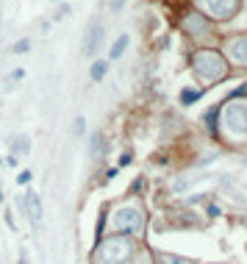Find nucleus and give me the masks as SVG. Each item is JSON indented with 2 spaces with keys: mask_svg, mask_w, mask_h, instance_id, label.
I'll return each instance as SVG.
<instances>
[{
  "mask_svg": "<svg viewBox=\"0 0 247 264\" xmlns=\"http://www.w3.org/2000/svg\"><path fill=\"white\" fill-rule=\"evenodd\" d=\"M114 228L119 234H131V237H139L142 234V212L136 209H125L114 217Z\"/></svg>",
  "mask_w": 247,
  "mask_h": 264,
  "instance_id": "1",
  "label": "nucleus"
},
{
  "mask_svg": "<svg viewBox=\"0 0 247 264\" xmlns=\"http://www.w3.org/2000/svg\"><path fill=\"white\" fill-rule=\"evenodd\" d=\"M20 264H28V259H25V253H22V259H20Z\"/></svg>",
  "mask_w": 247,
  "mask_h": 264,
  "instance_id": "18",
  "label": "nucleus"
},
{
  "mask_svg": "<svg viewBox=\"0 0 247 264\" xmlns=\"http://www.w3.org/2000/svg\"><path fill=\"white\" fill-rule=\"evenodd\" d=\"M72 131H75V137H84V131H86L84 117H78V120H75V128H72Z\"/></svg>",
  "mask_w": 247,
  "mask_h": 264,
  "instance_id": "14",
  "label": "nucleus"
},
{
  "mask_svg": "<svg viewBox=\"0 0 247 264\" xmlns=\"http://www.w3.org/2000/svg\"><path fill=\"white\" fill-rule=\"evenodd\" d=\"M239 0H211V9L217 17H230L233 11H236Z\"/></svg>",
  "mask_w": 247,
  "mask_h": 264,
  "instance_id": "6",
  "label": "nucleus"
},
{
  "mask_svg": "<svg viewBox=\"0 0 247 264\" xmlns=\"http://www.w3.org/2000/svg\"><path fill=\"white\" fill-rule=\"evenodd\" d=\"M125 48H128V36L122 34V36H119V39H117V42L111 45V53H109V59H111V61H117L119 56L125 53Z\"/></svg>",
  "mask_w": 247,
  "mask_h": 264,
  "instance_id": "8",
  "label": "nucleus"
},
{
  "mask_svg": "<svg viewBox=\"0 0 247 264\" xmlns=\"http://www.w3.org/2000/svg\"><path fill=\"white\" fill-rule=\"evenodd\" d=\"M233 56H236L239 61H247V36H242V39L233 45Z\"/></svg>",
  "mask_w": 247,
  "mask_h": 264,
  "instance_id": "10",
  "label": "nucleus"
},
{
  "mask_svg": "<svg viewBox=\"0 0 247 264\" xmlns=\"http://www.w3.org/2000/svg\"><path fill=\"white\" fill-rule=\"evenodd\" d=\"M217 111H220V106H214V109H211V111H208V114H205V117H203L205 128H208L211 134H217Z\"/></svg>",
  "mask_w": 247,
  "mask_h": 264,
  "instance_id": "12",
  "label": "nucleus"
},
{
  "mask_svg": "<svg viewBox=\"0 0 247 264\" xmlns=\"http://www.w3.org/2000/svg\"><path fill=\"white\" fill-rule=\"evenodd\" d=\"M106 67H109V61H94L92 70H89V75H92V81H100L103 75H106Z\"/></svg>",
  "mask_w": 247,
  "mask_h": 264,
  "instance_id": "11",
  "label": "nucleus"
},
{
  "mask_svg": "<svg viewBox=\"0 0 247 264\" xmlns=\"http://www.w3.org/2000/svg\"><path fill=\"white\" fill-rule=\"evenodd\" d=\"M20 209H22V212L31 217V222H34V225H39V222H42V203H39V195H36V192H31V189H28L25 195L20 197Z\"/></svg>",
  "mask_w": 247,
  "mask_h": 264,
  "instance_id": "3",
  "label": "nucleus"
},
{
  "mask_svg": "<svg viewBox=\"0 0 247 264\" xmlns=\"http://www.w3.org/2000/svg\"><path fill=\"white\" fill-rule=\"evenodd\" d=\"M200 89H183V92H180V103H183V106H192V103L195 100H200Z\"/></svg>",
  "mask_w": 247,
  "mask_h": 264,
  "instance_id": "9",
  "label": "nucleus"
},
{
  "mask_svg": "<svg viewBox=\"0 0 247 264\" xmlns=\"http://www.w3.org/2000/svg\"><path fill=\"white\" fill-rule=\"evenodd\" d=\"M100 147H103V137L97 134V137H92V156H94V153H103Z\"/></svg>",
  "mask_w": 247,
  "mask_h": 264,
  "instance_id": "13",
  "label": "nucleus"
},
{
  "mask_svg": "<svg viewBox=\"0 0 247 264\" xmlns=\"http://www.w3.org/2000/svg\"><path fill=\"white\" fill-rule=\"evenodd\" d=\"M11 150H14V156H22L31 150V139L25 137V134H20V137L11 139Z\"/></svg>",
  "mask_w": 247,
  "mask_h": 264,
  "instance_id": "7",
  "label": "nucleus"
},
{
  "mask_svg": "<svg viewBox=\"0 0 247 264\" xmlns=\"http://www.w3.org/2000/svg\"><path fill=\"white\" fill-rule=\"evenodd\" d=\"M122 3H125V0H111V9H114V11L122 9Z\"/></svg>",
  "mask_w": 247,
  "mask_h": 264,
  "instance_id": "17",
  "label": "nucleus"
},
{
  "mask_svg": "<svg viewBox=\"0 0 247 264\" xmlns=\"http://www.w3.org/2000/svg\"><path fill=\"white\" fill-rule=\"evenodd\" d=\"M28 181H31V172H20V175H17V184H20V187H25V184H28Z\"/></svg>",
  "mask_w": 247,
  "mask_h": 264,
  "instance_id": "16",
  "label": "nucleus"
},
{
  "mask_svg": "<svg viewBox=\"0 0 247 264\" xmlns=\"http://www.w3.org/2000/svg\"><path fill=\"white\" fill-rule=\"evenodd\" d=\"M25 50H31V42H28V39H20V42L14 45V53H25Z\"/></svg>",
  "mask_w": 247,
  "mask_h": 264,
  "instance_id": "15",
  "label": "nucleus"
},
{
  "mask_svg": "<svg viewBox=\"0 0 247 264\" xmlns=\"http://www.w3.org/2000/svg\"><path fill=\"white\" fill-rule=\"evenodd\" d=\"M228 128H233L236 134L247 131V106L245 103H230L228 106Z\"/></svg>",
  "mask_w": 247,
  "mask_h": 264,
  "instance_id": "4",
  "label": "nucleus"
},
{
  "mask_svg": "<svg viewBox=\"0 0 247 264\" xmlns=\"http://www.w3.org/2000/svg\"><path fill=\"white\" fill-rule=\"evenodd\" d=\"M103 256H106V262H109V264H114V256H117V264H122L119 259H128V256H131V245L125 242V245L117 250V247H114V242H111V245L103 247Z\"/></svg>",
  "mask_w": 247,
  "mask_h": 264,
  "instance_id": "5",
  "label": "nucleus"
},
{
  "mask_svg": "<svg viewBox=\"0 0 247 264\" xmlns=\"http://www.w3.org/2000/svg\"><path fill=\"white\" fill-rule=\"evenodd\" d=\"M100 45H103V23L100 20H92L89 28H86V36H84V53L86 56H94Z\"/></svg>",
  "mask_w": 247,
  "mask_h": 264,
  "instance_id": "2",
  "label": "nucleus"
}]
</instances>
